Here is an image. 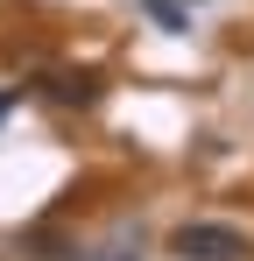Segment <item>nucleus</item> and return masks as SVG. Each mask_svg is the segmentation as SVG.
<instances>
[{"label":"nucleus","instance_id":"39448f33","mask_svg":"<svg viewBox=\"0 0 254 261\" xmlns=\"http://www.w3.org/2000/svg\"><path fill=\"white\" fill-rule=\"evenodd\" d=\"M106 261H134V254H106Z\"/></svg>","mask_w":254,"mask_h":261},{"label":"nucleus","instance_id":"f257e3e1","mask_svg":"<svg viewBox=\"0 0 254 261\" xmlns=\"http://www.w3.org/2000/svg\"><path fill=\"white\" fill-rule=\"evenodd\" d=\"M169 254L176 261H247V233L240 226H226V219H191V226H176L169 233Z\"/></svg>","mask_w":254,"mask_h":261},{"label":"nucleus","instance_id":"f03ea898","mask_svg":"<svg viewBox=\"0 0 254 261\" xmlns=\"http://www.w3.org/2000/svg\"><path fill=\"white\" fill-rule=\"evenodd\" d=\"M42 99H57V106H92V99H99V78H85V71H49V78H42Z\"/></svg>","mask_w":254,"mask_h":261},{"label":"nucleus","instance_id":"20e7f679","mask_svg":"<svg viewBox=\"0 0 254 261\" xmlns=\"http://www.w3.org/2000/svg\"><path fill=\"white\" fill-rule=\"evenodd\" d=\"M7 106H14V92H7V99H0V113H7Z\"/></svg>","mask_w":254,"mask_h":261},{"label":"nucleus","instance_id":"7ed1b4c3","mask_svg":"<svg viewBox=\"0 0 254 261\" xmlns=\"http://www.w3.org/2000/svg\"><path fill=\"white\" fill-rule=\"evenodd\" d=\"M141 7H148V14H156V29H169V36H176V29H184V7H176V0H141Z\"/></svg>","mask_w":254,"mask_h":261}]
</instances>
